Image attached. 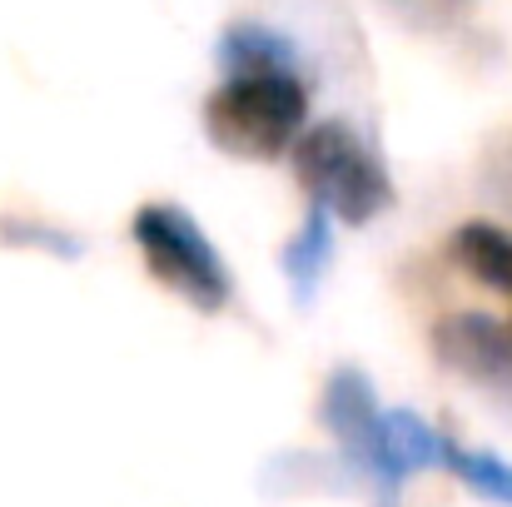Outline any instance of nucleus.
Listing matches in <instances>:
<instances>
[{"instance_id":"9d476101","label":"nucleus","mask_w":512,"mask_h":507,"mask_svg":"<svg viewBox=\"0 0 512 507\" xmlns=\"http://www.w3.org/2000/svg\"><path fill=\"white\" fill-rule=\"evenodd\" d=\"M443 468L458 483H468L478 498L512 507V463H503L498 453H478V448H463V443L443 438Z\"/></svg>"},{"instance_id":"423d86ee","label":"nucleus","mask_w":512,"mask_h":507,"mask_svg":"<svg viewBox=\"0 0 512 507\" xmlns=\"http://www.w3.org/2000/svg\"><path fill=\"white\" fill-rule=\"evenodd\" d=\"M319 418H324V428L339 438L343 458L363 473V468H368L373 433H378V418H383V413L373 408V383H368L358 368H339V373L324 383Z\"/></svg>"},{"instance_id":"9b49d317","label":"nucleus","mask_w":512,"mask_h":507,"mask_svg":"<svg viewBox=\"0 0 512 507\" xmlns=\"http://www.w3.org/2000/svg\"><path fill=\"white\" fill-rule=\"evenodd\" d=\"M383 5L398 15V25L418 35H448L473 15V0H383Z\"/></svg>"},{"instance_id":"20e7f679","label":"nucleus","mask_w":512,"mask_h":507,"mask_svg":"<svg viewBox=\"0 0 512 507\" xmlns=\"http://www.w3.org/2000/svg\"><path fill=\"white\" fill-rule=\"evenodd\" d=\"M433 353L458 378L512 403V329H503L498 319H488L478 309L448 314L443 324H433Z\"/></svg>"},{"instance_id":"1a4fd4ad","label":"nucleus","mask_w":512,"mask_h":507,"mask_svg":"<svg viewBox=\"0 0 512 507\" xmlns=\"http://www.w3.org/2000/svg\"><path fill=\"white\" fill-rule=\"evenodd\" d=\"M329 259H334V214H329V209H319V204H309V214H304L299 234H294V239L284 244V254H279L284 279H289V289H294L304 304L314 299L319 279L329 274Z\"/></svg>"},{"instance_id":"7ed1b4c3","label":"nucleus","mask_w":512,"mask_h":507,"mask_svg":"<svg viewBox=\"0 0 512 507\" xmlns=\"http://www.w3.org/2000/svg\"><path fill=\"white\" fill-rule=\"evenodd\" d=\"M135 249L145 254V269L155 274V284H165L170 294H179L189 309L199 314H219L234 294L229 264L224 254L209 244V234L199 229V219L179 204H140L135 224H130Z\"/></svg>"},{"instance_id":"6e6552de","label":"nucleus","mask_w":512,"mask_h":507,"mask_svg":"<svg viewBox=\"0 0 512 507\" xmlns=\"http://www.w3.org/2000/svg\"><path fill=\"white\" fill-rule=\"evenodd\" d=\"M448 254L463 274H473L478 284L512 294V234L503 224H488V219H473L463 229H453L448 239Z\"/></svg>"},{"instance_id":"f03ea898","label":"nucleus","mask_w":512,"mask_h":507,"mask_svg":"<svg viewBox=\"0 0 512 507\" xmlns=\"http://www.w3.org/2000/svg\"><path fill=\"white\" fill-rule=\"evenodd\" d=\"M289 160H294V174H299L309 204L329 209L343 224H373L393 204V179H388L383 160L343 120H324V125L304 130V140L294 145Z\"/></svg>"},{"instance_id":"39448f33","label":"nucleus","mask_w":512,"mask_h":507,"mask_svg":"<svg viewBox=\"0 0 512 507\" xmlns=\"http://www.w3.org/2000/svg\"><path fill=\"white\" fill-rule=\"evenodd\" d=\"M443 468V433L438 428H428L418 413H408V408H383V418H378V433H373V448H368V468H363V478L378 488V498L383 507L398 503V488L413 478V473H423V468Z\"/></svg>"},{"instance_id":"f8f14e48","label":"nucleus","mask_w":512,"mask_h":507,"mask_svg":"<svg viewBox=\"0 0 512 507\" xmlns=\"http://www.w3.org/2000/svg\"><path fill=\"white\" fill-rule=\"evenodd\" d=\"M0 244L10 249H45V254H60V259H75L80 254V239H70L65 229H50V224H30V219H0Z\"/></svg>"},{"instance_id":"0eeeda50","label":"nucleus","mask_w":512,"mask_h":507,"mask_svg":"<svg viewBox=\"0 0 512 507\" xmlns=\"http://www.w3.org/2000/svg\"><path fill=\"white\" fill-rule=\"evenodd\" d=\"M224 80L234 75H299V50L294 40H284L279 30L269 25H254V20H239L219 35V50H214Z\"/></svg>"},{"instance_id":"f257e3e1","label":"nucleus","mask_w":512,"mask_h":507,"mask_svg":"<svg viewBox=\"0 0 512 507\" xmlns=\"http://www.w3.org/2000/svg\"><path fill=\"white\" fill-rule=\"evenodd\" d=\"M309 90L299 75H234L204 100V135L229 160H284L304 140Z\"/></svg>"}]
</instances>
